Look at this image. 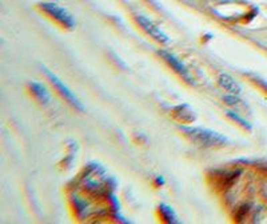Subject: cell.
<instances>
[{
  "label": "cell",
  "mask_w": 267,
  "mask_h": 224,
  "mask_svg": "<svg viewBox=\"0 0 267 224\" xmlns=\"http://www.w3.org/2000/svg\"><path fill=\"white\" fill-rule=\"evenodd\" d=\"M183 131L194 143H197L198 145H202V147H219L227 141V137H224L219 132H215L209 128L183 127Z\"/></svg>",
  "instance_id": "6da1fadb"
},
{
  "label": "cell",
  "mask_w": 267,
  "mask_h": 224,
  "mask_svg": "<svg viewBox=\"0 0 267 224\" xmlns=\"http://www.w3.org/2000/svg\"><path fill=\"white\" fill-rule=\"evenodd\" d=\"M40 8L46 11V12L49 13L51 18H53L56 22H59L63 27H66V28H74L75 27V20L72 18V15H71L67 9H64L60 5L55 4V3H47V1H44V3H40Z\"/></svg>",
  "instance_id": "7a4b0ae2"
},
{
  "label": "cell",
  "mask_w": 267,
  "mask_h": 224,
  "mask_svg": "<svg viewBox=\"0 0 267 224\" xmlns=\"http://www.w3.org/2000/svg\"><path fill=\"white\" fill-rule=\"evenodd\" d=\"M46 75L49 76V79L50 82L55 86V87L57 88V91H59V93H60L61 96L64 97L68 103H70L71 106H74L76 110H79V111H83L84 110V107L83 104H82V101L76 97V95H75L72 91H71L70 88L67 87L66 84L64 83H61L60 79H57V76H55V75L53 74V72H50L49 70H46Z\"/></svg>",
  "instance_id": "3957f363"
},
{
  "label": "cell",
  "mask_w": 267,
  "mask_h": 224,
  "mask_svg": "<svg viewBox=\"0 0 267 224\" xmlns=\"http://www.w3.org/2000/svg\"><path fill=\"white\" fill-rule=\"evenodd\" d=\"M136 20H138V23L140 24V27H142L151 38L158 40L160 43H167V42H168V36H167L159 27L155 26L150 19H147L146 16H143V15H138Z\"/></svg>",
  "instance_id": "277c9868"
},
{
  "label": "cell",
  "mask_w": 267,
  "mask_h": 224,
  "mask_svg": "<svg viewBox=\"0 0 267 224\" xmlns=\"http://www.w3.org/2000/svg\"><path fill=\"white\" fill-rule=\"evenodd\" d=\"M160 55L163 56V59L166 60L168 64H170L174 70L178 72V74L183 78V79H186L188 82V83H193V78H191V75H190V71L186 68V66H184L183 63L180 62L179 59L175 56V55H172V53L167 52V51H160Z\"/></svg>",
  "instance_id": "5b68a950"
},
{
  "label": "cell",
  "mask_w": 267,
  "mask_h": 224,
  "mask_svg": "<svg viewBox=\"0 0 267 224\" xmlns=\"http://www.w3.org/2000/svg\"><path fill=\"white\" fill-rule=\"evenodd\" d=\"M218 82H219V84H220V86H222V87L227 91V92L232 93V95H238V93H241V91H242L241 86H239V83H238L237 80L234 79V78H231L230 75H227V74L219 75Z\"/></svg>",
  "instance_id": "8992f818"
},
{
  "label": "cell",
  "mask_w": 267,
  "mask_h": 224,
  "mask_svg": "<svg viewBox=\"0 0 267 224\" xmlns=\"http://www.w3.org/2000/svg\"><path fill=\"white\" fill-rule=\"evenodd\" d=\"M30 88L32 93L35 95L36 99H38L42 104H49L50 100H51V95H50L47 88L44 87L43 84L32 82V83H30Z\"/></svg>",
  "instance_id": "52a82bcc"
},
{
  "label": "cell",
  "mask_w": 267,
  "mask_h": 224,
  "mask_svg": "<svg viewBox=\"0 0 267 224\" xmlns=\"http://www.w3.org/2000/svg\"><path fill=\"white\" fill-rule=\"evenodd\" d=\"M175 116L183 123H191L195 120V114L188 106H178L175 108Z\"/></svg>",
  "instance_id": "ba28073f"
},
{
  "label": "cell",
  "mask_w": 267,
  "mask_h": 224,
  "mask_svg": "<svg viewBox=\"0 0 267 224\" xmlns=\"http://www.w3.org/2000/svg\"><path fill=\"white\" fill-rule=\"evenodd\" d=\"M160 212L163 214V216H164V219L168 222V223H178V218H176L175 212L172 211V208L168 206H166V204H160Z\"/></svg>",
  "instance_id": "9c48e42d"
},
{
  "label": "cell",
  "mask_w": 267,
  "mask_h": 224,
  "mask_svg": "<svg viewBox=\"0 0 267 224\" xmlns=\"http://www.w3.org/2000/svg\"><path fill=\"white\" fill-rule=\"evenodd\" d=\"M227 114H228V116H230V118L232 119V120L238 122V123L241 124V126H243V127H246V128H250L249 123H247V122H246L245 119L242 118V116H239V115H238L237 112H234V111H228Z\"/></svg>",
  "instance_id": "30bf717a"
}]
</instances>
